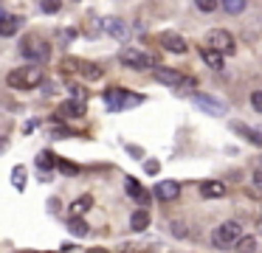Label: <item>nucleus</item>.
I'll list each match as a JSON object with an SVG mask.
<instances>
[{"label":"nucleus","mask_w":262,"mask_h":253,"mask_svg":"<svg viewBox=\"0 0 262 253\" xmlns=\"http://www.w3.org/2000/svg\"><path fill=\"white\" fill-rule=\"evenodd\" d=\"M6 82L12 84V87L17 90H29V87H37V84H42V71L40 67H20V71H12L6 76Z\"/></svg>","instance_id":"f257e3e1"},{"label":"nucleus","mask_w":262,"mask_h":253,"mask_svg":"<svg viewBox=\"0 0 262 253\" xmlns=\"http://www.w3.org/2000/svg\"><path fill=\"white\" fill-rule=\"evenodd\" d=\"M243 239V228H239V222H223L220 228L214 231V236H211V242H214V247H220V250H226V247L237 245V242Z\"/></svg>","instance_id":"f03ea898"},{"label":"nucleus","mask_w":262,"mask_h":253,"mask_svg":"<svg viewBox=\"0 0 262 253\" xmlns=\"http://www.w3.org/2000/svg\"><path fill=\"white\" fill-rule=\"evenodd\" d=\"M141 96H133V93H127V90H121V87H113V90H107L104 93V104L110 107L113 112H121V110H127V107H136V104H141Z\"/></svg>","instance_id":"7ed1b4c3"},{"label":"nucleus","mask_w":262,"mask_h":253,"mask_svg":"<svg viewBox=\"0 0 262 253\" xmlns=\"http://www.w3.org/2000/svg\"><path fill=\"white\" fill-rule=\"evenodd\" d=\"M119 59H121V65L133 67V71H147V67L158 65V62H155V56L144 54V51H138V48H121Z\"/></svg>","instance_id":"20e7f679"},{"label":"nucleus","mask_w":262,"mask_h":253,"mask_svg":"<svg viewBox=\"0 0 262 253\" xmlns=\"http://www.w3.org/2000/svg\"><path fill=\"white\" fill-rule=\"evenodd\" d=\"M206 45L214 48V51H220V54H234V51H237V42H234V37L226 31V28H214V31H209Z\"/></svg>","instance_id":"39448f33"},{"label":"nucleus","mask_w":262,"mask_h":253,"mask_svg":"<svg viewBox=\"0 0 262 253\" xmlns=\"http://www.w3.org/2000/svg\"><path fill=\"white\" fill-rule=\"evenodd\" d=\"M23 56H29V59L34 62H48V56H51V48H48L46 42H40V39H26L23 42Z\"/></svg>","instance_id":"423d86ee"},{"label":"nucleus","mask_w":262,"mask_h":253,"mask_svg":"<svg viewBox=\"0 0 262 253\" xmlns=\"http://www.w3.org/2000/svg\"><path fill=\"white\" fill-rule=\"evenodd\" d=\"M102 26H104V34H110V37L119 39V42H127V39H130V26H127L124 20H119V17H107Z\"/></svg>","instance_id":"0eeeda50"},{"label":"nucleus","mask_w":262,"mask_h":253,"mask_svg":"<svg viewBox=\"0 0 262 253\" xmlns=\"http://www.w3.org/2000/svg\"><path fill=\"white\" fill-rule=\"evenodd\" d=\"M155 197L164 200V202L178 200V197H181V183H178V180H161V183L155 186Z\"/></svg>","instance_id":"6e6552de"},{"label":"nucleus","mask_w":262,"mask_h":253,"mask_svg":"<svg viewBox=\"0 0 262 253\" xmlns=\"http://www.w3.org/2000/svg\"><path fill=\"white\" fill-rule=\"evenodd\" d=\"M155 79H158L161 84H172V87H181L183 84V73L175 71V67H155Z\"/></svg>","instance_id":"1a4fd4ad"},{"label":"nucleus","mask_w":262,"mask_h":253,"mask_svg":"<svg viewBox=\"0 0 262 253\" xmlns=\"http://www.w3.org/2000/svg\"><path fill=\"white\" fill-rule=\"evenodd\" d=\"M161 45H164L166 51H172V54H183V51H186V39H183L181 34H175V31L161 34Z\"/></svg>","instance_id":"9d476101"},{"label":"nucleus","mask_w":262,"mask_h":253,"mask_svg":"<svg viewBox=\"0 0 262 253\" xmlns=\"http://www.w3.org/2000/svg\"><path fill=\"white\" fill-rule=\"evenodd\" d=\"M194 104H198L200 110H206L209 116H223V112H226V107H223L220 101H214L211 96H194Z\"/></svg>","instance_id":"9b49d317"},{"label":"nucleus","mask_w":262,"mask_h":253,"mask_svg":"<svg viewBox=\"0 0 262 253\" xmlns=\"http://www.w3.org/2000/svg\"><path fill=\"white\" fill-rule=\"evenodd\" d=\"M85 116V101H65L59 107V118H82Z\"/></svg>","instance_id":"f8f14e48"},{"label":"nucleus","mask_w":262,"mask_h":253,"mask_svg":"<svg viewBox=\"0 0 262 253\" xmlns=\"http://www.w3.org/2000/svg\"><path fill=\"white\" fill-rule=\"evenodd\" d=\"M231 129L234 132H239L245 141H251L254 146H262V135L256 132V129H251V127H245V124H239V121H231Z\"/></svg>","instance_id":"ddd939ff"},{"label":"nucleus","mask_w":262,"mask_h":253,"mask_svg":"<svg viewBox=\"0 0 262 253\" xmlns=\"http://www.w3.org/2000/svg\"><path fill=\"white\" fill-rule=\"evenodd\" d=\"M200 56H203V62L209 67L220 71V67H223V56H226V54H220V51H214V48H209V45H206V48H200Z\"/></svg>","instance_id":"4468645a"},{"label":"nucleus","mask_w":262,"mask_h":253,"mask_svg":"<svg viewBox=\"0 0 262 253\" xmlns=\"http://www.w3.org/2000/svg\"><path fill=\"white\" fill-rule=\"evenodd\" d=\"M200 194L203 197H223L226 194V183H223V180H206V183L200 186Z\"/></svg>","instance_id":"2eb2a0df"},{"label":"nucleus","mask_w":262,"mask_h":253,"mask_svg":"<svg viewBox=\"0 0 262 253\" xmlns=\"http://www.w3.org/2000/svg\"><path fill=\"white\" fill-rule=\"evenodd\" d=\"M124 186H127V194H130V197H138V202H141V205H147L149 194L141 189V183H138L136 177H127V180H124Z\"/></svg>","instance_id":"dca6fc26"},{"label":"nucleus","mask_w":262,"mask_h":253,"mask_svg":"<svg viewBox=\"0 0 262 253\" xmlns=\"http://www.w3.org/2000/svg\"><path fill=\"white\" fill-rule=\"evenodd\" d=\"M20 17H14V14H3V26H0V34L3 37H14L17 34V28H20Z\"/></svg>","instance_id":"f3484780"},{"label":"nucleus","mask_w":262,"mask_h":253,"mask_svg":"<svg viewBox=\"0 0 262 253\" xmlns=\"http://www.w3.org/2000/svg\"><path fill=\"white\" fill-rule=\"evenodd\" d=\"M147 225H149V211L147 208H138V211L130 217V228L133 231H147Z\"/></svg>","instance_id":"a211bd4d"},{"label":"nucleus","mask_w":262,"mask_h":253,"mask_svg":"<svg viewBox=\"0 0 262 253\" xmlns=\"http://www.w3.org/2000/svg\"><path fill=\"white\" fill-rule=\"evenodd\" d=\"M68 231L74 236H88V231H91V228L85 225V219H82V217H71L68 219Z\"/></svg>","instance_id":"6ab92c4d"},{"label":"nucleus","mask_w":262,"mask_h":253,"mask_svg":"<svg viewBox=\"0 0 262 253\" xmlns=\"http://www.w3.org/2000/svg\"><path fill=\"white\" fill-rule=\"evenodd\" d=\"M37 166H40L42 172H51L54 166H59V160L51 155V152H40V155H37Z\"/></svg>","instance_id":"aec40b11"},{"label":"nucleus","mask_w":262,"mask_h":253,"mask_svg":"<svg viewBox=\"0 0 262 253\" xmlns=\"http://www.w3.org/2000/svg\"><path fill=\"white\" fill-rule=\"evenodd\" d=\"M91 205H93V197H88V194H85V197H79V200H76L74 205H71V217H82V214H85Z\"/></svg>","instance_id":"412c9836"},{"label":"nucleus","mask_w":262,"mask_h":253,"mask_svg":"<svg viewBox=\"0 0 262 253\" xmlns=\"http://www.w3.org/2000/svg\"><path fill=\"white\" fill-rule=\"evenodd\" d=\"M234 250H237V253H256V239H254V236H243Z\"/></svg>","instance_id":"4be33fe9"},{"label":"nucleus","mask_w":262,"mask_h":253,"mask_svg":"<svg viewBox=\"0 0 262 253\" xmlns=\"http://www.w3.org/2000/svg\"><path fill=\"white\" fill-rule=\"evenodd\" d=\"M220 3L228 14H243L245 11V0H220Z\"/></svg>","instance_id":"5701e85b"},{"label":"nucleus","mask_w":262,"mask_h":253,"mask_svg":"<svg viewBox=\"0 0 262 253\" xmlns=\"http://www.w3.org/2000/svg\"><path fill=\"white\" fill-rule=\"evenodd\" d=\"M12 183H14V189H20V191L26 189V169L23 166H14L12 169Z\"/></svg>","instance_id":"b1692460"},{"label":"nucleus","mask_w":262,"mask_h":253,"mask_svg":"<svg viewBox=\"0 0 262 253\" xmlns=\"http://www.w3.org/2000/svg\"><path fill=\"white\" fill-rule=\"evenodd\" d=\"M40 9L46 11V14H57V11L62 9V0H40Z\"/></svg>","instance_id":"393cba45"},{"label":"nucleus","mask_w":262,"mask_h":253,"mask_svg":"<svg viewBox=\"0 0 262 253\" xmlns=\"http://www.w3.org/2000/svg\"><path fill=\"white\" fill-rule=\"evenodd\" d=\"M82 73H85V79H102V67L96 65H82Z\"/></svg>","instance_id":"a878e982"},{"label":"nucleus","mask_w":262,"mask_h":253,"mask_svg":"<svg viewBox=\"0 0 262 253\" xmlns=\"http://www.w3.org/2000/svg\"><path fill=\"white\" fill-rule=\"evenodd\" d=\"M194 6H198L200 11H214L217 6H220V0H194Z\"/></svg>","instance_id":"bb28decb"},{"label":"nucleus","mask_w":262,"mask_h":253,"mask_svg":"<svg viewBox=\"0 0 262 253\" xmlns=\"http://www.w3.org/2000/svg\"><path fill=\"white\" fill-rule=\"evenodd\" d=\"M76 65H79V59H68V56L62 59V71H65V73H74V71H79Z\"/></svg>","instance_id":"cd10ccee"},{"label":"nucleus","mask_w":262,"mask_h":253,"mask_svg":"<svg viewBox=\"0 0 262 253\" xmlns=\"http://www.w3.org/2000/svg\"><path fill=\"white\" fill-rule=\"evenodd\" d=\"M59 172H62V174H76V172H79V169H76V163L59 160Z\"/></svg>","instance_id":"c85d7f7f"},{"label":"nucleus","mask_w":262,"mask_h":253,"mask_svg":"<svg viewBox=\"0 0 262 253\" xmlns=\"http://www.w3.org/2000/svg\"><path fill=\"white\" fill-rule=\"evenodd\" d=\"M251 104H254L256 112H262V90H254V93H251Z\"/></svg>","instance_id":"c756f323"},{"label":"nucleus","mask_w":262,"mask_h":253,"mask_svg":"<svg viewBox=\"0 0 262 253\" xmlns=\"http://www.w3.org/2000/svg\"><path fill=\"white\" fill-rule=\"evenodd\" d=\"M172 234H175V236H181V239H183V236L189 234V228H186L183 222H172Z\"/></svg>","instance_id":"7c9ffc66"},{"label":"nucleus","mask_w":262,"mask_h":253,"mask_svg":"<svg viewBox=\"0 0 262 253\" xmlns=\"http://www.w3.org/2000/svg\"><path fill=\"white\" fill-rule=\"evenodd\" d=\"M71 96H74V101H85V87H79V84H76V87H71Z\"/></svg>","instance_id":"2f4dec72"},{"label":"nucleus","mask_w":262,"mask_h":253,"mask_svg":"<svg viewBox=\"0 0 262 253\" xmlns=\"http://www.w3.org/2000/svg\"><path fill=\"white\" fill-rule=\"evenodd\" d=\"M144 172H147V174H155V172H158V163H155V160H147V163H144Z\"/></svg>","instance_id":"473e14b6"},{"label":"nucleus","mask_w":262,"mask_h":253,"mask_svg":"<svg viewBox=\"0 0 262 253\" xmlns=\"http://www.w3.org/2000/svg\"><path fill=\"white\" fill-rule=\"evenodd\" d=\"M254 186H256V189L262 191V166H259V169H256V172H254Z\"/></svg>","instance_id":"72a5a7b5"},{"label":"nucleus","mask_w":262,"mask_h":253,"mask_svg":"<svg viewBox=\"0 0 262 253\" xmlns=\"http://www.w3.org/2000/svg\"><path fill=\"white\" fill-rule=\"evenodd\" d=\"M88 253H107V250H102V247H93V250H88Z\"/></svg>","instance_id":"f704fd0d"},{"label":"nucleus","mask_w":262,"mask_h":253,"mask_svg":"<svg viewBox=\"0 0 262 253\" xmlns=\"http://www.w3.org/2000/svg\"><path fill=\"white\" fill-rule=\"evenodd\" d=\"M259 234H262V219H259Z\"/></svg>","instance_id":"c9c22d12"}]
</instances>
